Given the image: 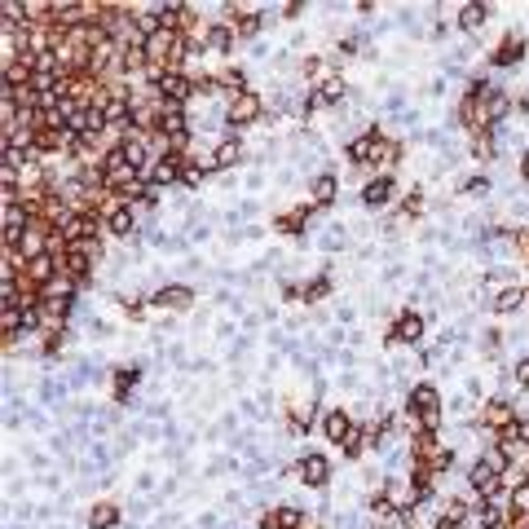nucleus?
<instances>
[{
  "label": "nucleus",
  "mask_w": 529,
  "mask_h": 529,
  "mask_svg": "<svg viewBox=\"0 0 529 529\" xmlns=\"http://www.w3.org/2000/svg\"><path fill=\"white\" fill-rule=\"evenodd\" d=\"M256 115H260V93H252V89L229 102V124H252Z\"/></svg>",
  "instance_id": "nucleus-1"
},
{
  "label": "nucleus",
  "mask_w": 529,
  "mask_h": 529,
  "mask_svg": "<svg viewBox=\"0 0 529 529\" xmlns=\"http://www.w3.org/2000/svg\"><path fill=\"white\" fill-rule=\"evenodd\" d=\"M300 476H305V485H326V476H331V463L322 459V454H305L300 459Z\"/></svg>",
  "instance_id": "nucleus-2"
},
{
  "label": "nucleus",
  "mask_w": 529,
  "mask_h": 529,
  "mask_svg": "<svg viewBox=\"0 0 529 529\" xmlns=\"http://www.w3.org/2000/svg\"><path fill=\"white\" fill-rule=\"evenodd\" d=\"M322 428H326L331 441H349V437H353V423H349V415H344V410H326V415H322Z\"/></svg>",
  "instance_id": "nucleus-3"
},
{
  "label": "nucleus",
  "mask_w": 529,
  "mask_h": 529,
  "mask_svg": "<svg viewBox=\"0 0 529 529\" xmlns=\"http://www.w3.org/2000/svg\"><path fill=\"white\" fill-rule=\"evenodd\" d=\"M410 410H415V415H423V423H433V410H437V393L428 388V384H419L415 393H410Z\"/></svg>",
  "instance_id": "nucleus-4"
},
{
  "label": "nucleus",
  "mask_w": 529,
  "mask_h": 529,
  "mask_svg": "<svg viewBox=\"0 0 529 529\" xmlns=\"http://www.w3.org/2000/svg\"><path fill=\"white\" fill-rule=\"evenodd\" d=\"M419 331H423V322L415 318V313H406V318L393 326V340H397V344H415V340H419Z\"/></svg>",
  "instance_id": "nucleus-5"
},
{
  "label": "nucleus",
  "mask_w": 529,
  "mask_h": 529,
  "mask_svg": "<svg viewBox=\"0 0 529 529\" xmlns=\"http://www.w3.org/2000/svg\"><path fill=\"white\" fill-rule=\"evenodd\" d=\"M388 194H393V181L388 177H375V181H367V190H362V198H367V203H388Z\"/></svg>",
  "instance_id": "nucleus-6"
},
{
  "label": "nucleus",
  "mask_w": 529,
  "mask_h": 529,
  "mask_svg": "<svg viewBox=\"0 0 529 529\" xmlns=\"http://www.w3.org/2000/svg\"><path fill=\"white\" fill-rule=\"evenodd\" d=\"M190 300H194L190 287H163V291L155 295V305H168V309H181V305H190Z\"/></svg>",
  "instance_id": "nucleus-7"
},
{
  "label": "nucleus",
  "mask_w": 529,
  "mask_h": 529,
  "mask_svg": "<svg viewBox=\"0 0 529 529\" xmlns=\"http://www.w3.org/2000/svg\"><path fill=\"white\" fill-rule=\"evenodd\" d=\"M521 49H525V40H521V36H507V40L499 44V53H494V62H499V66L521 62Z\"/></svg>",
  "instance_id": "nucleus-8"
},
{
  "label": "nucleus",
  "mask_w": 529,
  "mask_h": 529,
  "mask_svg": "<svg viewBox=\"0 0 529 529\" xmlns=\"http://www.w3.org/2000/svg\"><path fill=\"white\" fill-rule=\"evenodd\" d=\"M115 521H120V507L102 503V507H93V516H89V529H110Z\"/></svg>",
  "instance_id": "nucleus-9"
},
{
  "label": "nucleus",
  "mask_w": 529,
  "mask_h": 529,
  "mask_svg": "<svg viewBox=\"0 0 529 529\" xmlns=\"http://www.w3.org/2000/svg\"><path fill=\"white\" fill-rule=\"evenodd\" d=\"M264 525H283V529H300V525H305V516H300V511H295V507H278V516H269V521H264Z\"/></svg>",
  "instance_id": "nucleus-10"
},
{
  "label": "nucleus",
  "mask_w": 529,
  "mask_h": 529,
  "mask_svg": "<svg viewBox=\"0 0 529 529\" xmlns=\"http://www.w3.org/2000/svg\"><path fill=\"white\" fill-rule=\"evenodd\" d=\"M485 13H490L485 5H463V18H459V23H463V31H476V27L485 23Z\"/></svg>",
  "instance_id": "nucleus-11"
},
{
  "label": "nucleus",
  "mask_w": 529,
  "mask_h": 529,
  "mask_svg": "<svg viewBox=\"0 0 529 529\" xmlns=\"http://www.w3.org/2000/svg\"><path fill=\"white\" fill-rule=\"evenodd\" d=\"M234 159H238V141H225L221 151H217V168H229Z\"/></svg>",
  "instance_id": "nucleus-12"
},
{
  "label": "nucleus",
  "mask_w": 529,
  "mask_h": 529,
  "mask_svg": "<svg viewBox=\"0 0 529 529\" xmlns=\"http://www.w3.org/2000/svg\"><path fill=\"white\" fill-rule=\"evenodd\" d=\"M208 49H217V53H221V49H229V27H217V31H212V36H208Z\"/></svg>",
  "instance_id": "nucleus-13"
},
{
  "label": "nucleus",
  "mask_w": 529,
  "mask_h": 529,
  "mask_svg": "<svg viewBox=\"0 0 529 529\" xmlns=\"http://www.w3.org/2000/svg\"><path fill=\"white\" fill-rule=\"evenodd\" d=\"M516 305H521V291L511 287V291H503V295H499V305H494V309H499V313H507V309H516Z\"/></svg>",
  "instance_id": "nucleus-14"
},
{
  "label": "nucleus",
  "mask_w": 529,
  "mask_h": 529,
  "mask_svg": "<svg viewBox=\"0 0 529 529\" xmlns=\"http://www.w3.org/2000/svg\"><path fill=\"white\" fill-rule=\"evenodd\" d=\"M313 190H318V203H326V198H331V190H336V177H322Z\"/></svg>",
  "instance_id": "nucleus-15"
},
{
  "label": "nucleus",
  "mask_w": 529,
  "mask_h": 529,
  "mask_svg": "<svg viewBox=\"0 0 529 529\" xmlns=\"http://www.w3.org/2000/svg\"><path fill=\"white\" fill-rule=\"evenodd\" d=\"M516 384H529V362H521V367H516Z\"/></svg>",
  "instance_id": "nucleus-16"
},
{
  "label": "nucleus",
  "mask_w": 529,
  "mask_h": 529,
  "mask_svg": "<svg viewBox=\"0 0 529 529\" xmlns=\"http://www.w3.org/2000/svg\"><path fill=\"white\" fill-rule=\"evenodd\" d=\"M525 172H529V155H525Z\"/></svg>",
  "instance_id": "nucleus-17"
}]
</instances>
